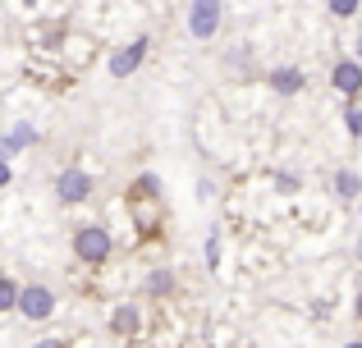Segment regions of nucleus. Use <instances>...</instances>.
<instances>
[{"instance_id": "f257e3e1", "label": "nucleus", "mask_w": 362, "mask_h": 348, "mask_svg": "<svg viewBox=\"0 0 362 348\" xmlns=\"http://www.w3.org/2000/svg\"><path fill=\"white\" fill-rule=\"evenodd\" d=\"M74 257L88 261V266H101V261L110 257V234L101 229V224H83V229L74 234Z\"/></svg>"}, {"instance_id": "f03ea898", "label": "nucleus", "mask_w": 362, "mask_h": 348, "mask_svg": "<svg viewBox=\"0 0 362 348\" xmlns=\"http://www.w3.org/2000/svg\"><path fill=\"white\" fill-rule=\"evenodd\" d=\"M14 307L28 316V321H51V316H55V294L46 284H28V289H18Z\"/></svg>"}, {"instance_id": "7ed1b4c3", "label": "nucleus", "mask_w": 362, "mask_h": 348, "mask_svg": "<svg viewBox=\"0 0 362 348\" xmlns=\"http://www.w3.org/2000/svg\"><path fill=\"white\" fill-rule=\"evenodd\" d=\"M216 23H221V0H193V9H188V32H193L197 42H206V37H216Z\"/></svg>"}, {"instance_id": "20e7f679", "label": "nucleus", "mask_w": 362, "mask_h": 348, "mask_svg": "<svg viewBox=\"0 0 362 348\" xmlns=\"http://www.w3.org/2000/svg\"><path fill=\"white\" fill-rule=\"evenodd\" d=\"M55 197H60L64 206H78L92 197V174L88 170H64L60 179H55Z\"/></svg>"}, {"instance_id": "39448f33", "label": "nucleus", "mask_w": 362, "mask_h": 348, "mask_svg": "<svg viewBox=\"0 0 362 348\" xmlns=\"http://www.w3.org/2000/svg\"><path fill=\"white\" fill-rule=\"evenodd\" d=\"M142 60H147V37H138V42H129L124 51H115V60H110V73H115V78H129V73L138 69Z\"/></svg>"}, {"instance_id": "423d86ee", "label": "nucleus", "mask_w": 362, "mask_h": 348, "mask_svg": "<svg viewBox=\"0 0 362 348\" xmlns=\"http://www.w3.org/2000/svg\"><path fill=\"white\" fill-rule=\"evenodd\" d=\"M330 83H335V92H344V97H358L362 92V64L358 60H339L335 73H330Z\"/></svg>"}, {"instance_id": "0eeeda50", "label": "nucleus", "mask_w": 362, "mask_h": 348, "mask_svg": "<svg viewBox=\"0 0 362 348\" xmlns=\"http://www.w3.org/2000/svg\"><path fill=\"white\" fill-rule=\"evenodd\" d=\"M271 88L280 92V97H293V92H303V73L298 69H275L271 73Z\"/></svg>"}, {"instance_id": "6e6552de", "label": "nucleus", "mask_w": 362, "mask_h": 348, "mask_svg": "<svg viewBox=\"0 0 362 348\" xmlns=\"http://www.w3.org/2000/svg\"><path fill=\"white\" fill-rule=\"evenodd\" d=\"M138 307H119V312L115 316H110V330H115V335H124V340H129V335H138Z\"/></svg>"}, {"instance_id": "1a4fd4ad", "label": "nucleus", "mask_w": 362, "mask_h": 348, "mask_svg": "<svg viewBox=\"0 0 362 348\" xmlns=\"http://www.w3.org/2000/svg\"><path fill=\"white\" fill-rule=\"evenodd\" d=\"M147 294H156V298L175 294V275H170V270H151V280H147Z\"/></svg>"}, {"instance_id": "9d476101", "label": "nucleus", "mask_w": 362, "mask_h": 348, "mask_svg": "<svg viewBox=\"0 0 362 348\" xmlns=\"http://www.w3.org/2000/svg\"><path fill=\"white\" fill-rule=\"evenodd\" d=\"M358 188H362V179H358L354 170H339V174H335V193H339V197H358Z\"/></svg>"}, {"instance_id": "9b49d317", "label": "nucleus", "mask_w": 362, "mask_h": 348, "mask_svg": "<svg viewBox=\"0 0 362 348\" xmlns=\"http://www.w3.org/2000/svg\"><path fill=\"white\" fill-rule=\"evenodd\" d=\"M14 303H18V284L9 275H0V312H14Z\"/></svg>"}, {"instance_id": "f8f14e48", "label": "nucleus", "mask_w": 362, "mask_h": 348, "mask_svg": "<svg viewBox=\"0 0 362 348\" xmlns=\"http://www.w3.org/2000/svg\"><path fill=\"white\" fill-rule=\"evenodd\" d=\"M358 5H362V0H326V9H330L335 18H354Z\"/></svg>"}, {"instance_id": "ddd939ff", "label": "nucleus", "mask_w": 362, "mask_h": 348, "mask_svg": "<svg viewBox=\"0 0 362 348\" xmlns=\"http://www.w3.org/2000/svg\"><path fill=\"white\" fill-rule=\"evenodd\" d=\"M9 143H14V152H18V147H33L37 143V128L33 124H18L14 133H9Z\"/></svg>"}, {"instance_id": "4468645a", "label": "nucleus", "mask_w": 362, "mask_h": 348, "mask_svg": "<svg viewBox=\"0 0 362 348\" xmlns=\"http://www.w3.org/2000/svg\"><path fill=\"white\" fill-rule=\"evenodd\" d=\"M206 266H221V229H211V234H206Z\"/></svg>"}, {"instance_id": "2eb2a0df", "label": "nucleus", "mask_w": 362, "mask_h": 348, "mask_svg": "<svg viewBox=\"0 0 362 348\" xmlns=\"http://www.w3.org/2000/svg\"><path fill=\"white\" fill-rule=\"evenodd\" d=\"M344 124H349V133H354V138H362V110H358V106L344 110Z\"/></svg>"}, {"instance_id": "dca6fc26", "label": "nucleus", "mask_w": 362, "mask_h": 348, "mask_svg": "<svg viewBox=\"0 0 362 348\" xmlns=\"http://www.w3.org/2000/svg\"><path fill=\"white\" fill-rule=\"evenodd\" d=\"M33 348H69V340H37Z\"/></svg>"}, {"instance_id": "f3484780", "label": "nucleus", "mask_w": 362, "mask_h": 348, "mask_svg": "<svg viewBox=\"0 0 362 348\" xmlns=\"http://www.w3.org/2000/svg\"><path fill=\"white\" fill-rule=\"evenodd\" d=\"M14 179V170H9V161H0V184H9Z\"/></svg>"}, {"instance_id": "a211bd4d", "label": "nucleus", "mask_w": 362, "mask_h": 348, "mask_svg": "<svg viewBox=\"0 0 362 348\" xmlns=\"http://www.w3.org/2000/svg\"><path fill=\"white\" fill-rule=\"evenodd\" d=\"M354 312H358V321H362V294H358V303H354Z\"/></svg>"}, {"instance_id": "6ab92c4d", "label": "nucleus", "mask_w": 362, "mask_h": 348, "mask_svg": "<svg viewBox=\"0 0 362 348\" xmlns=\"http://www.w3.org/2000/svg\"><path fill=\"white\" fill-rule=\"evenodd\" d=\"M358 64H362V37H358Z\"/></svg>"}, {"instance_id": "aec40b11", "label": "nucleus", "mask_w": 362, "mask_h": 348, "mask_svg": "<svg viewBox=\"0 0 362 348\" xmlns=\"http://www.w3.org/2000/svg\"><path fill=\"white\" fill-rule=\"evenodd\" d=\"M344 348H362V340H354V344H344Z\"/></svg>"}, {"instance_id": "412c9836", "label": "nucleus", "mask_w": 362, "mask_h": 348, "mask_svg": "<svg viewBox=\"0 0 362 348\" xmlns=\"http://www.w3.org/2000/svg\"><path fill=\"white\" fill-rule=\"evenodd\" d=\"M18 5H37V0H18Z\"/></svg>"}, {"instance_id": "4be33fe9", "label": "nucleus", "mask_w": 362, "mask_h": 348, "mask_svg": "<svg viewBox=\"0 0 362 348\" xmlns=\"http://www.w3.org/2000/svg\"><path fill=\"white\" fill-rule=\"evenodd\" d=\"M358 257H362V243H358Z\"/></svg>"}]
</instances>
